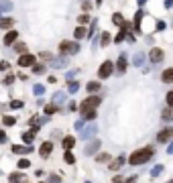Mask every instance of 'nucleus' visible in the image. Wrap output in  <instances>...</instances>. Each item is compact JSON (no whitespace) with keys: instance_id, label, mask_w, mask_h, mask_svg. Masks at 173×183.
<instances>
[{"instance_id":"4","label":"nucleus","mask_w":173,"mask_h":183,"mask_svg":"<svg viewBox=\"0 0 173 183\" xmlns=\"http://www.w3.org/2000/svg\"><path fill=\"white\" fill-rule=\"evenodd\" d=\"M112 71H114V65H112V61H104V63L100 65V69H98V77L106 80V77L112 75Z\"/></svg>"},{"instance_id":"21","label":"nucleus","mask_w":173,"mask_h":183,"mask_svg":"<svg viewBox=\"0 0 173 183\" xmlns=\"http://www.w3.org/2000/svg\"><path fill=\"white\" fill-rule=\"evenodd\" d=\"M141 19H142V10H138L135 16V30H141Z\"/></svg>"},{"instance_id":"46","label":"nucleus","mask_w":173,"mask_h":183,"mask_svg":"<svg viewBox=\"0 0 173 183\" xmlns=\"http://www.w3.org/2000/svg\"><path fill=\"white\" fill-rule=\"evenodd\" d=\"M63 100H65V96H63V94H57V96H55V102H63Z\"/></svg>"},{"instance_id":"13","label":"nucleus","mask_w":173,"mask_h":183,"mask_svg":"<svg viewBox=\"0 0 173 183\" xmlns=\"http://www.w3.org/2000/svg\"><path fill=\"white\" fill-rule=\"evenodd\" d=\"M98 149H100V141H92L88 147H86V152H88V155H92V152H96Z\"/></svg>"},{"instance_id":"39","label":"nucleus","mask_w":173,"mask_h":183,"mask_svg":"<svg viewBox=\"0 0 173 183\" xmlns=\"http://www.w3.org/2000/svg\"><path fill=\"white\" fill-rule=\"evenodd\" d=\"M29 165H31V163H29V159H20L19 161V169H27Z\"/></svg>"},{"instance_id":"35","label":"nucleus","mask_w":173,"mask_h":183,"mask_svg":"<svg viewBox=\"0 0 173 183\" xmlns=\"http://www.w3.org/2000/svg\"><path fill=\"white\" fill-rule=\"evenodd\" d=\"M163 118H165V120H173V110H163Z\"/></svg>"},{"instance_id":"33","label":"nucleus","mask_w":173,"mask_h":183,"mask_svg":"<svg viewBox=\"0 0 173 183\" xmlns=\"http://www.w3.org/2000/svg\"><path fill=\"white\" fill-rule=\"evenodd\" d=\"M55 112H57V106H55V104H49V106L45 108V114H55Z\"/></svg>"},{"instance_id":"30","label":"nucleus","mask_w":173,"mask_h":183,"mask_svg":"<svg viewBox=\"0 0 173 183\" xmlns=\"http://www.w3.org/2000/svg\"><path fill=\"white\" fill-rule=\"evenodd\" d=\"M14 49L19 51L20 55H23V53H27V45H25V43H16V45H14Z\"/></svg>"},{"instance_id":"9","label":"nucleus","mask_w":173,"mask_h":183,"mask_svg":"<svg viewBox=\"0 0 173 183\" xmlns=\"http://www.w3.org/2000/svg\"><path fill=\"white\" fill-rule=\"evenodd\" d=\"M171 136H173V128H165V130H161V132L157 134V141L159 142H167Z\"/></svg>"},{"instance_id":"31","label":"nucleus","mask_w":173,"mask_h":183,"mask_svg":"<svg viewBox=\"0 0 173 183\" xmlns=\"http://www.w3.org/2000/svg\"><path fill=\"white\" fill-rule=\"evenodd\" d=\"M33 92H35V94H37V96H41V94H45V86H41V84H37V86H35V88H33Z\"/></svg>"},{"instance_id":"48","label":"nucleus","mask_w":173,"mask_h":183,"mask_svg":"<svg viewBox=\"0 0 173 183\" xmlns=\"http://www.w3.org/2000/svg\"><path fill=\"white\" fill-rule=\"evenodd\" d=\"M6 141V134H4V130H0V142Z\"/></svg>"},{"instance_id":"41","label":"nucleus","mask_w":173,"mask_h":183,"mask_svg":"<svg viewBox=\"0 0 173 183\" xmlns=\"http://www.w3.org/2000/svg\"><path fill=\"white\" fill-rule=\"evenodd\" d=\"M167 104H169V108H173V92L167 94Z\"/></svg>"},{"instance_id":"2","label":"nucleus","mask_w":173,"mask_h":183,"mask_svg":"<svg viewBox=\"0 0 173 183\" xmlns=\"http://www.w3.org/2000/svg\"><path fill=\"white\" fill-rule=\"evenodd\" d=\"M100 96H90V98H86L84 102L80 104V108H81V112H86V110H96L98 106H100Z\"/></svg>"},{"instance_id":"16","label":"nucleus","mask_w":173,"mask_h":183,"mask_svg":"<svg viewBox=\"0 0 173 183\" xmlns=\"http://www.w3.org/2000/svg\"><path fill=\"white\" fill-rule=\"evenodd\" d=\"M73 35H75V39H84V37H88V30H86L84 27H77L75 30H73Z\"/></svg>"},{"instance_id":"11","label":"nucleus","mask_w":173,"mask_h":183,"mask_svg":"<svg viewBox=\"0 0 173 183\" xmlns=\"http://www.w3.org/2000/svg\"><path fill=\"white\" fill-rule=\"evenodd\" d=\"M14 25V19L12 16H6V19H0V29H6V30H10V27Z\"/></svg>"},{"instance_id":"36","label":"nucleus","mask_w":173,"mask_h":183,"mask_svg":"<svg viewBox=\"0 0 173 183\" xmlns=\"http://www.w3.org/2000/svg\"><path fill=\"white\" fill-rule=\"evenodd\" d=\"M124 37H126V29H124V27H122V30H120V33H118V35H116V43H120V41H122V39H124Z\"/></svg>"},{"instance_id":"5","label":"nucleus","mask_w":173,"mask_h":183,"mask_svg":"<svg viewBox=\"0 0 173 183\" xmlns=\"http://www.w3.org/2000/svg\"><path fill=\"white\" fill-rule=\"evenodd\" d=\"M19 65H20V67H33V65H35V57L29 55V53H23L20 59H19Z\"/></svg>"},{"instance_id":"1","label":"nucleus","mask_w":173,"mask_h":183,"mask_svg":"<svg viewBox=\"0 0 173 183\" xmlns=\"http://www.w3.org/2000/svg\"><path fill=\"white\" fill-rule=\"evenodd\" d=\"M153 157V149H141V151H135L131 155V159H128V163L131 165H142V163H147V161Z\"/></svg>"},{"instance_id":"37","label":"nucleus","mask_w":173,"mask_h":183,"mask_svg":"<svg viewBox=\"0 0 173 183\" xmlns=\"http://www.w3.org/2000/svg\"><path fill=\"white\" fill-rule=\"evenodd\" d=\"M163 171V165H157V167H153V171H151V175H153V177H157L159 175V173H161Z\"/></svg>"},{"instance_id":"45","label":"nucleus","mask_w":173,"mask_h":183,"mask_svg":"<svg viewBox=\"0 0 173 183\" xmlns=\"http://www.w3.org/2000/svg\"><path fill=\"white\" fill-rule=\"evenodd\" d=\"M88 20H90V16H88V14H81V16H80V23H81V25L88 23Z\"/></svg>"},{"instance_id":"43","label":"nucleus","mask_w":173,"mask_h":183,"mask_svg":"<svg viewBox=\"0 0 173 183\" xmlns=\"http://www.w3.org/2000/svg\"><path fill=\"white\" fill-rule=\"evenodd\" d=\"M141 63H142V55H141V53H138V55H137V57H135V65H141Z\"/></svg>"},{"instance_id":"18","label":"nucleus","mask_w":173,"mask_h":183,"mask_svg":"<svg viewBox=\"0 0 173 183\" xmlns=\"http://www.w3.org/2000/svg\"><path fill=\"white\" fill-rule=\"evenodd\" d=\"M86 88H88L90 94H92V92H100V84H98V81H90V84L86 86Z\"/></svg>"},{"instance_id":"6","label":"nucleus","mask_w":173,"mask_h":183,"mask_svg":"<svg viewBox=\"0 0 173 183\" xmlns=\"http://www.w3.org/2000/svg\"><path fill=\"white\" fill-rule=\"evenodd\" d=\"M163 51L159 49V47H155V49H151V53H149V59L153 61V63H159V61H163Z\"/></svg>"},{"instance_id":"23","label":"nucleus","mask_w":173,"mask_h":183,"mask_svg":"<svg viewBox=\"0 0 173 183\" xmlns=\"http://www.w3.org/2000/svg\"><path fill=\"white\" fill-rule=\"evenodd\" d=\"M112 23H114V25H124V19H122V14H120V12H116V14L112 16Z\"/></svg>"},{"instance_id":"47","label":"nucleus","mask_w":173,"mask_h":183,"mask_svg":"<svg viewBox=\"0 0 173 183\" xmlns=\"http://www.w3.org/2000/svg\"><path fill=\"white\" fill-rule=\"evenodd\" d=\"M49 181H51V183H59V177H57V175H51Z\"/></svg>"},{"instance_id":"24","label":"nucleus","mask_w":173,"mask_h":183,"mask_svg":"<svg viewBox=\"0 0 173 183\" xmlns=\"http://www.w3.org/2000/svg\"><path fill=\"white\" fill-rule=\"evenodd\" d=\"M33 73H37V75H39V73H45V65L35 63V65H33Z\"/></svg>"},{"instance_id":"40","label":"nucleus","mask_w":173,"mask_h":183,"mask_svg":"<svg viewBox=\"0 0 173 183\" xmlns=\"http://www.w3.org/2000/svg\"><path fill=\"white\" fill-rule=\"evenodd\" d=\"M10 108H23V102H20V100H14V102H10Z\"/></svg>"},{"instance_id":"27","label":"nucleus","mask_w":173,"mask_h":183,"mask_svg":"<svg viewBox=\"0 0 173 183\" xmlns=\"http://www.w3.org/2000/svg\"><path fill=\"white\" fill-rule=\"evenodd\" d=\"M67 90L71 92V94H75L77 90H80V84H77V81H69V86H67Z\"/></svg>"},{"instance_id":"50","label":"nucleus","mask_w":173,"mask_h":183,"mask_svg":"<svg viewBox=\"0 0 173 183\" xmlns=\"http://www.w3.org/2000/svg\"><path fill=\"white\" fill-rule=\"evenodd\" d=\"M167 152H169V155H173V142H171L169 147H167Z\"/></svg>"},{"instance_id":"51","label":"nucleus","mask_w":173,"mask_h":183,"mask_svg":"<svg viewBox=\"0 0 173 183\" xmlns=\"http://www.w3.org/2000/svg\"><path fill=\"white\" fill-rule=\"evenodd\" d=\"M96 4H102V0H96Z\"/></svg>"},{"instance_id":"28","label":"nucleus","mask_w":173,"mask_h":183,"mask_svg":"<svg viewBox=\"0 0 173 183\" xmlns=\"http://www.w3.org/2000/svg\"><path fill=\"white\" fill-rule=\"evenodd\" d=\"M96 161H98V163H108V161H110V155L102 152V155H98V157H96Z\"/></svg>"},{"instance_id":"12","label":"nucleus","mask_w":173,"mask_h":183,"mask_svg":"<svg viewBox=\"0 0 173 183\" xmlns=\"http://www.w3.org/2000/svg\"><path fill=\"white\" fill-rule=\"evenodd\" d=\"M10 10H12L10 0H0V14H2V12H10Z\"/></svg>"},{"instance_id":"7","label":"nucleus","mask_w":173,"mask_h":183,"mask_svg":"<svg viewBox=\"0 0 173 183\" xmlns=\"http://www.w3.org/2000/svg\"><path fill=\"white\" fill-rule=\"evenodd\" d=\"M51 151H53V142H43L41 149H39V155H41L43 159H47V157L51 155Z\"/></svg>"},{"instance_id":"49","label":"nucleus","mask_w":173,"mask_h":183,"mask_svg":"<svg viewBox=\"0 0 173 183\" xmlns=\"http://www.w3.org/2000/svg\"><path fill=\"white\" fill-rule=\"evenodd\" d=\"M157 29L163 30V29H165V23H161V20H159V23H157Z\"/></svg>"},{"instance_id":"29","label":"nucleus","mask_w":173,"mask_h":183,"mask_svg":"<svg viewBox=\"0 0 173 183\" xmlns=\"http://www.w3.org/2000/svg\"><path fill=\"white\" fill-rule=\"evenodd\" d=\"M23 181V175H20V173H12L10 175V183H20Z\"/></svg>"},{"instance_id":"14","label":"nucleus","mask_w":173,"mask_h":183,"mask_svg":"<svg viewBox=\"0 0 173 183\" xmlns=\"http://www.w3.org/2000/svg\"><path fill=\"white\" fill-rule=\"evenodd\" d=\"M33 149L31 147H20V145H14L12 147V152H16V155H23V152H31Z\"/></svg>"},{"instance_id":"25","label":"nucleus","mask_w":173,"mask_h":183,"mask_svg":"<svg viewBox=\"0 0 173 183\" xmlns=\"http://www.w3.org/2000/svg\"><path fill=\"white\" fill-rule=\"evenodd\" d=\"M94 132H96V126H90L88 130H81V136H84V138H88V136H92Z\"/></svg>"},{"instance_id":"17","label":"nucleus","mask_w":173,"mask_h":183,"mask_svg":"<svg viewBox=\"0 0 173 183\" xmlns=\"http://www.w3.org/2000/svg\"><path fill=\"white\" fill-rule=\"evenodd\" d=\"M122 165H124V157H120V159H116V161H112V163H110V169H114V171H116V169H120Z\"/></svg>"},{"instance_id":"10","label":"nucleus","mask_w":173,"mask_h":183,"mask_svg":"<svg viewBox=\"0 0 173 183\" xmlns=\"http://www.w3.org/2000/svg\"><path fill=\"white\" fill-rule=\"evenodd\" d=\"M161 80L165 81V84H173V67H169V69H165V71L161 73Z\"/></svg>"},{"instance_id":"34","label":"nucleus","mask_w":173,"mask_h":183,"mask_svg":"<svg viewBox=\"0 0 173 183\" xmlns=\"http://www.w3.org/2000/svg\"><path fill=\"white\" fill-rule=\"evenodd\" d=\"M63 159H65V163H69V165H71V163H75V157H73L69 151L65 152V157H63Z\"/></svg>"},{"instance_id":"26","label":"nucleus","mask_w":173,"mask_h":183,"mask_svg":"<svg viewBox=\"0 0 173 183\" xmlns=\"http://www.w3.org/2000/svg\"><path fill=\"white\" fill-rule=\"evenodd\" d=\"M51 65H53V67H65V65H67V61L61 57V59H55V61H53V63H51Z\"/></svg>"},{"instance_id":"15","label":"nucleus","mask_w":173,"mask_h":183,"mask_svg":"<svg viewBox=\"0 0 173 183\" xmlns=\"http://www.w3.org/2000/svg\"><path fill=\"white\" fill-rule=\"evenodd\" d=\"M73 145H75V138H73V136H65V138H63V147H65V151L73 149Z\"/></svg>"},{"instance_id":"3","label":"nucleus","mask_w":173,"mask_h":183,"mask_svg":"<svg viewBox=\"0 0 173 183\" xmlns=\"http://www.w3.org/2000/svg\"><path fill=\"white\" fill-rule=\"evenodd\" d=\"M59 51H61L63 55H73V53H77V51H80V45H77L75 41H61Z\"/></svg>"},{"instance_id":"8","label":"nucleus","mask_w":173,"mask_h":183,"mask_svg":"<svg viewBox=\"0 0 173 183\" xmlns=\"http://www.w3.org/2000/svg\"><path fill=\"white\" fill-rule=\"evenodd\" d=\"M16 39H19V30H8V33L4 35V45H8V47H10L12 43L16 41Z\"/></svg>"},{"instance_id":"20","label":"nucleus","mask_w":173,"mask_h":183,"mask_svg":"<svg viewBox=\"0 0 173 183\" xmlns=\"http://www.w3.org/2000/svg\"><path fill=\"white\" fill-rule=\"evenodd\" d=\"M81 116H84L86 120H94L96 118V110H86V112H81Z\"/></svg>"},{"instance_id":"42","label":"nucleus","mask_w":173,"mask_h":183,"mask_svg":"<svg viewBox=\"0 0 173 183\" xmlns=\"http://www.w3.org/2000/svg\"><path fill=\"white\" fill-rule=\"evenodd\" d=\"M8 67H10V63H8V61H2V63H0V69H2V71H6Z\"/></svg>"},{"instance_id":"22","label":"nucleus","mask_w":173,"mask_h":183,"mask_svg":"<svg viewBox=\"0 0 173 183\" xmlns=\"http://www.w3.org/2000/svg\"><path fill=\"white\" fill-rule=\"evenodd\" d=\"M35 134H37V132H33V130H29V132H25V134H23V141H25V142H33Z\"/></svg>"},{"instance_id":"44","label":"nucleus","mask_w":173,"mask_h":183,"mask_svg":"<svg viewBox=\"0 0 173 183\" xmlns=\"http://www.w3.org/2000/svg\"><path fill=\"white\" fill-rule=\"evenodd\" d=\"M12 81H14V77H12V75H6V77H4V84H12Z\"/></svg>"},{"instance_id":"32","label":"nucleus","mask_w":173,"mask_h":183,"mask_svg":"<svg viewBox=\"0 0 173 183\" xmlns=\"http://www.w3.org/2000/svg\"><path fill=\"white\" fill-rule=\"evenodd\" d=\"M110 35H108V33H102V37H100V43H102V45H108V43H110Z\"/></svg>"},{"instance_id":"38","label":"nucleus","mask_w":173,"mask_h":183,"mask_svg":"<svg viewBox=\"0 0 173 183\" xmlns=\"http://www.w3.org/2000/svg\"><path fill=\"white\" fill-rule=\"evenodd\" d=\"M2 122H4V124H6V126H12V124H14L16 120L12 118V116H4V120H2Z\"/></svg>"},{"instance_id":"19","label":"nucleus","mask_w":173,"mask_h":183,"mask_svg":"<svg viewBox=\"0 0 173 183\" xmlns=\"http://www.w3.org/2000/svg\"><path fill=\"white\" fill-rule=\"evenodd\" d=\"M124 69H126V57H124V55H120V59H118V71L124 73Z\"/></svg>"}]
</instances>
